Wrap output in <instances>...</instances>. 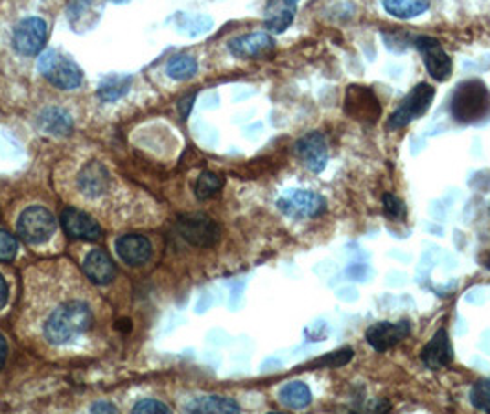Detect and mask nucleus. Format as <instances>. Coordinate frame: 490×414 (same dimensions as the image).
Segmentation results:
<instances>
[{"instance_id":"5701e85b","label":"nucleus","mask_w":490,"mask_h":414,"mask_svg":"<svg viewBox=\"0 0 490 414\" xmlns=\"http://www.w3.org/2000/svg\"><path fill=\"white\" fill-rule=\"evenodd\" d=\"M132 76H118V74H112V76H107L100 87H98V98L101 101H116L120 100L122 96H126L130 87H132Z\"/></svg>"},{"instance_id":"cd10ccee","label":"nucleus","mask_w":490,"mask_h":414,"mask_svg":"<svg viewBox=\"0 0 490 414\" xmlns=\"http://www.w3.org/2000/svg\"><path fill=\"white\" fill-rule=\"evenodd\" d=\"M470 403L483 412H490V377L479 379L470 388Z\"/></svg>"},{"instance_id":"f257e3e1","label":"nucleus","mask_w":490,"mask_h":414,"mask_svg":"<svg viewBox=\"0 0 490 414\" xmlns=\"http://www.w3.org/2000/svg\"><path fill=\"white\" fill-rule=\"evenodd\" d=\"M92 326V312L85 303L72 301L58 310L45 323V337L50 345H69Z\"/></svg>"},{"instance_id":"7c9ffc66","label":"nucleus","mask_w":490,"mask_h":414,"mask_svg":"<svg viewBox=\"0 0 490 414\" xmlns=\"http://www.w3.org/2000/svg\"><path fill=\"white\" fill-rule=\"evenodd\" d=\"M17 239L6 232V230H0V261H12L17 254Z\"/></svg>"},{"instance_id":"4468645a","label":"nucleus","mask_w":490,"mask_h":414,"mask_svg":"<svg viewBox=\"0 0 490 414\" xmlns=\"http://www.w3.org/2000/svg\"><path fill=\"white\" fill-rule=\"evenodd\" d=\"M275 43L270 34L257 32V34H248L234 37L229 43V50L234 58L238 59H259L266 58L273 50Z\"/></svg>"},{"instance_id":"39448f33","label":"nucleus","mask_w":490,"mask_h":414,"mask_svg":"<svg viewBox=\"0 0 490 414\" xmlns=\"http://www.w3.org/2000/svg\"><path fill=\"white\" fill-rule=\"evenodd\" d=\"M345 112L359 123L375 125L382 114V107L373 89L350 85L345 94Z\"/></svg>"},{"instance_id":"4be33fe9","label":"nucleus","mask_w":490,"mask_h":414,"mask_svg":"<svg viewBox=\"0 0 490 414\" xmlns=\"http://www.w3.org/2000/svg\"><path fill=\"white\" fill-rule=\"evenodd\" d=\"M279 399H281V403L284 407L293 409V410H301V409H306L312 403V392H310L306 383L290 381L281 388Z\"/></svg>"},{"instance_id":"393cba45","label":"nucleus","mask_w":490,"mask_h":414,"mask_svg":"<svg viewBox=\"0 0 490 414\" xmlns=\"http://www.w3.org/2000/svg\"><path fill=\"white\" fill-rule=\"evenodd\" d=\"M197 72V61L196 58L188 56V54H179L176 58H172L166 65V74L176 80V81H185L194 78Z\"/></svg>"},{"instance_id":"72a5a7b5","label":"nucleus","mask_w":490,"mask_h":414,"mask_svg":"<svg viewBox=\"0 0 490 414\" xmlns=\"http://www.w3.org/2000/svg\"><path fill=\"white\" fill-rule=\"evenodd\" d=\"M91 412H116V407L107 401H98L91 407Z\"/></svg>"},{"instance_id":"c756f323","label":"nucleus","mask_w":490,"mask_h":414,"mask_svg":"<svg viewBox=\"0 0 490 414\" xmlns=\"http://www.w3.org/2000/svg\"><path fill=\"white\" fill-rule=\"evenodd\" d=\"M384 205V214L391 221H402L406 218V205L402 199H399L393 194H386L382 199Z\"/></svg>"},{"instance_id":"2eb2a0df","label":"nucleus","mask_w":490,"mask_h":414,"mask_svg":"<svg viewBox=\"0 0 490 414\" xmlns=\"http://www.w3.org/2000/svg\"><path fill=\"white\" fill-rule=\"evenodd\" d=\"M114 247H116V254L120 256V260L133 267L144 265L152 258V252H154L150 239L141 234L122 236L116 239Z\"/></svg>"},{"instance_id":"9d476101","label":"nucleus","mask_w":490,"mask_h":414,"mask_svg":"<svg viewBox=\"0 0 490 414\" xmlns=\"http://www.w3.org/2000/svg\"><path fill=\"white\" fill-rule=\"evenodd\" d=\"M47 41V23L39 17L23 19L14 32V48L21 56H37Z\"/></svg>"},{"instance_id":"a211bd4d","label":"nucleus","mask_w":490,"mask_h":414,"mask_svg":"<svg viewBox=\"0 0 490 414\" xmlns=\"http://www.w3.org/2000/svg\"><path fill=\"white\" fill-rule=\"evenodd\" d=\"M109 185H111V175L107 168L98 161L85 165L78 175V186L87 197L103 196L109 190Z\"/></svg>"},{"instance_id":"dca6fc26","label":"nucleus","mask_w":490,"mask_h":414,"mask_svg":"<svg viewBox=\"0 0 490 414\" xmlns=\"http://www.w3.org/2000/svg\"><path fill=\"white\" fill-rule=\"evenodd\" d=\"M299 0H268L264 8V25L272 34L286 32L297 14Z\"/></svg>"},{"instance_id":"c85d7f7f","label":"nucleus","mask_w":490,"mask_h":414,"mask_svg":"<svg viewBox=\"0 0 490 414\" xmlns=\"http://www.w3.org/2000/svg\"><path fill=\"white\" fill-rule=\"evenodd\" d=\"M352 354H354L352 348H341V350H336V352L317 359L314 363V366H317V368H337V366L346 365L352 359Z\"/></svg>"},{"instance_id":"f8f14e48","label":"nucleus","mask_w":490,"mask_h":414,"mask_svg":"<svg viewBox=\"0 0 490 414\" xmlns=\"http://www.w3.org/2000/svg\"><path fill=\"white\" fill-rule=\"evenodd\" d=\"M411 334V324L408 321L399 323H377L365 334L367 343H369L377 352H386L395 348Z\"/></svg>"},{"instance_id":"6ab92c4d","label":"nucleus","mask_w":490,"mask_h":414,"mask_svg":"<svg viewBox=\"0 0 490 414\" xmlns=\"http://www.w3.org/2000/svg\"><path fill=\"white\" fill-rule=\"evenodd\" d=\"M83 271L87 274V279L94 284H100V286H105L109 284L114 274H116V267L111 260V256L100 249L96 250H91L83 261Z\"/></svg>"},{"instance_id":"4c0bfd02","label":"nucleus","mask_w":490,"mask_h":414,"mask_svg":"<svg viewBox=\"0 0 490 414\" xmlns=\"http://www.w3.org/2000/svg\"><path fill=\"white\" fill-rule=\"evenodd\" d=\"M109 3H114V5H126V3H130V0H109Z\"/></svg>"},{"instance_id":"f3484780","label":"nucleus","mask_w":490,"mask_h":414,"mask_svg":"<svg viewBox=\"0 0 490 414\" xmlns=\"http://www.w3.org/2000/svg\"><path fill=\"white\" fill-rule=\"evenodd\" d=\"M421 359L430 370H441L452 363L453 350L450 345L448 332L444 328L437 330V334L431 337V341L422 348Z\"/></svg>"},{"instance_id":"6e6552de","label":"nucleus","mask_w":490,"mask_h":414,"mask_svg":"<svg viewBox=\"0 0 490 414\" xmlns=\"http://www.w3.org/2000/svg\"><path fill=\"white\" fill-rule=\"evenodd\" d=\"M179 234L196 247H212L219 241V225L205 214H186L177 219Z\"/></svg>"},{"instance_id":"9b49d317","label":"nucleus","mask_w":490,"mask_h":414,"mask_svg":"<svg viewBox=\"0 0 490 414\" xmlns=\"http://www.w3.org/2000/svg\"><path fill=\"white\" fill-rule=\"evenodd\" d=\"M295 154L312 174H321L328 163L326 138L317 131L308 133L299 138V143L295 144Z\"/></svg>"},{"instance_id":"b1692460","label":"nucleus","mask_w":490,"mask_h":414,"mask_svg":"<svg viewBox=\"0 0 490 414\" xmlns=\"http://www.w3.org/2000/svg\"><path fill=\"white\" fill-rule=\"evenodd\" d=\"M186 410L190 412H240V405L230 398L205 396L188 403Z\"/></svg>"},{"instance_id":"2f4dec72","label":"nucleus","mask_w":490,"mask_h":414,"mask_svg":"<svg viewBox=\"0 0 490 414\" xmlns=\"http://www.w3.org/2000/svg\"><path fill=\"white\" fill-rule=\"evenodd\" d=\"M133 412H150V414H159V412H163V414H168L170 412V407L168 405H165L163 401H159V399H143V401H139L135 407H133Z\"/></svg>"},{"instance_id":"f704fd0d","label":"nucleus","mask_w":490,"mask_h":414,"mask_svg":"<svg viewBox=\"0 0 490 414\" xmlns=\"http://www.w3.org/2000/svg\"><path fill=\"white\" fill-rule=\"evenodd\" d=\"M194 100H196V96L192 94V96H186L181 103H179V109H181V114H183V118H186L188 116V111L192 109V103H194Z\"/></svg>"},{"instance_id":"ddd939ff","label":"nucleus","mask_w":490,"mask_h":414,"mask_svg":"<svg viewBox=\"0 0 490 414\" xmlns=\"http://www.w3.org/2000/svg\"><path fill=\"white\" fill-rule=\"evenodd\" d=\"M61 227L67 232V236L85 241H96L101 236V227L94 218H91L87 212H81L78 208H65L61 212Z\"/></svg>"},{"instance_id":"0eeeda50","label":"nucleus","mask_w":490,"mask_h":414,"mask_svg":"<svg viewBox=\"0 0 490 414\" xmlns=\"http://www.w3.org/2000/svg\"><path fill=\"white\" fill-rule=\"evenodd\" d=\"M433 98H435V89L431 85H428V83L417 85L402 100V103L397 107V111L391 114L388 127L389 129H402V127L410 125L413 120L421 118L431 107Z\"/></svg>"},{"instance_id":"c9c22d12","label":"nucleus","mask_w":490,"mask_h":414,"mask_svg":"<svg viewBox=\"0 0 490 414\" xmlns=\"http://www.w3.org/2000/svg\"><path fill=\"white\" fill-rule=\"evenodd\" d=\"M6 357H8V345H6V339L0 335V368L5 366Z\"/></svg>"},{"instance_id":"473e14b6","label":"nucleus","mask_w":490,"mask_h":414,"mask_svg":"<svg viewBox=\"0 0 490 414\" xmlns=\"http://www.w3.org/2000/svg\"><path fill=\"white\" fill-rule=\"evenodd\" d=\"M8 295H10V292H8V284H6V281H5V276L0 274V310H3V308L6 306V303H8Z\"/></svg>"},{"instance_id":"a878e982","label":"nucleus","mask_w":490,"mask_h":414,"mask_svg":"<svg viewBox=\"0 0 490 414\" xmlns=\"http://www.w3.org/2000/svg\"><path fill=\"white\" fill-rule=\"evenodd\" d=\"M176 19H177L176 21L177 28L183 34L192 36V37L201 36L212 28V19H208L205 16H183V14H179Z\"/></svg>"},{"instance_id":"e433bc0d","label":"nucleus","mask_w":490,"mask_h":414,"mask_svg":"<svg viewBox=\"0 0 490 414\" xmlns=\"http://www.w3.org/2000/svg\"><path fill=\"white\" fill-rule=\"evenodd\" d=\"M481 263H483V267L490 269V250H486V252L481 256Z\"/></svg>"},{"instance_id":"f03ea898","label":"nucleus","mask_w":490,"mask_h":414,"mask_svg":"<svg viewBox=\"0 0 490 414\" xmlns=\"http://www.w3.org/2000/svg\"><path fill=\"white\" fill-rule=\"evenodd\" d=\"M450 111L459 123H477L490 114V90L483 81L468 80L455 89Z\"/></svg>"},{"instance_id":"7ed1b4c3","label":"nucleus","mask_w":490,"mask_h":414,"mask_svg":"<svg viewBox=\"0 0 490 414\" xmlns=\"http://www.w3.org/2000/svg\"><path fill=\"white\" fill-rule=\"evenodd\" d=\"M37 69L43 74V78H47L54 87L61 90L78 89L83 81V72L76 65V61L56 50H47L39 58Z\"/></svg>"},{"instance_id":"423d86ee","label":"nucleus","mask_w":490,"mask_h":414,"mask_svg":"<svg viewBox=\"0 0 490 414\" xmlns=\"http://www.w3.org/2000/svg\"><path fill=\"white\" fill-rule=\"evenodd\" d=\"M279 210L293 219H314L325 214L326 201L317 192L310 190H288L277 201Z\"/></svg>"},{"instance_id":"20e7f679","label":"nucleus","mask_w":490,"mask_h":414,"mask_svg":"<svg viewBox=\"0 0 490 414\" xmlns=\"http://www.w3.org/2000/svg\"><path fill=\"white\" fill-rule=\"evenodd\" d=\"M19 236L30 245H43L47 243L56 232V218L50 210L41 205L28 207L23 210L17 221Z\"/></svg>"},{"instance_id":"bb28decb","label":"nucleus","mask_w":490,"mask_h":414,"mask_svg":"<svg viewBox=\"0 0 490 414\" xmlns=\"http://www.w3.org/2000/svg\"><path fill=\"white\" fill-rule=\"evenodd\" d=\"M223 188V179L212 172H203L196 183V196L197 199L205 201L214 197Z\"/></svg>"},{"instance_id":"aec40b11","label":"nucleus","mask_w":490,"mask_h":414,"mask_svg":"<svg viewBox=\"0 0 490 414\" xmlns=\"http://www.w3.org/2000/svg\"><path fill=\"white\" fill-rule=\"evenodd\" d=\"M39 127L52 136H69L74 129V122L65 109L47 107L39 116Z\"/></svg>"},{"instance_id":"1a4fd4ad","label":"nucleus","mask_w":490,"mask_h":414,"mask_svg":"<svg viewBox=\"0 0 490 414\" xmlns=\"http://www.w3.org/2000/svg\"><path fill=\"white\" fill-rule=\"evenodd\" d=\"M415 47L422 56V61L426 65L428 74L435 81H446L452 76V70H453L452 59L437 39L422 36V37L415 39Z\"/></svg>"},{"instance_id":"412c9836","label":"nucleus","mask_w":490,"mask_h":414,"mask_svg":"<svg viewBox=\"0 0 490 414\" xmlns=\"http://www.w3.org/2000/svg\"><path fill=\"white\" fill-rule=\"evenodd\" d=\"M384 10L402 21L415 19L430 8V0H382Z\"/></svg>"}]
</instances>
